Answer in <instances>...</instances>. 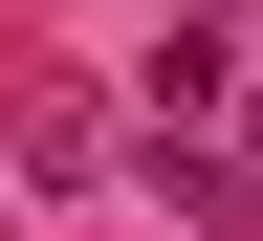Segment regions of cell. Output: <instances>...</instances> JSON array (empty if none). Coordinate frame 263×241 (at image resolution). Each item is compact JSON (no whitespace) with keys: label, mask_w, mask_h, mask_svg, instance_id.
<instances>
[{"label":"cell","mask_w":263,"mask_h":241,"mask_svg":"<svg viewBox=\"0 0 263 241\" xmlns=\"http://www.w3.org/2000/svg\"><path fill=\"white\" fill-rule=\"evenodd\" d=\"M241 197H263V44H241Z\"/></svg>","instance_id":"cell-2"},{"label":"cell","mask_w":263,"mask_h":241,"mask_svg":"<svg viewBox=\"0 0 263 241\" xmlns=\"http://www.w3.org/2000/svg\"><path fill=\"white\" fill-rule=\"evenodd\" d=\"M197 110H241V22H154V132H197Z\"/></svg>","instance_id":"cell-1"}]
</instances>
